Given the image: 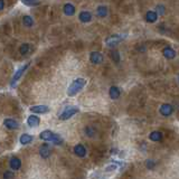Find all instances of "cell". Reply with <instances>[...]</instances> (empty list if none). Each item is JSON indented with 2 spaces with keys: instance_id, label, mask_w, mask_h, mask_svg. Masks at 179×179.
<instances>
[{
  "instance_id": "6da1fadb",
  "label": "cell",
  "mask_w": 179,
  "mask_h": 179,
  "mask_svg": "<svg viewBox=\"0 0 179 179\" xmlns=\"http://www.w3.org/2000/svg\"><path fill=\"white\" fill-rule=\"evenodd\" d=\"M39 138L42 140L46 141V142H53L54 144H57V146H61L63 144V139L59 137L58 134L54 133L50 130H44L40 132L39 134Z\"/></svg>"
},
{
  "instance_id": "7a4b0ae2",
  "label": "cell",
  "mask_w": 179,
  "mask_h": 179,
  "mask_svg": "<svg viewBox=\"0 0 179 179\" xmlns=\"http://www.w3.org/2000/svg\"><path fill=\"white\" fill-rule=\"evenodd\" d=\"M85 85H86V81L84 78H76L72 82L71 85L67 88V95L69 96H75L78 92H81L83 90Z\"/></svg>"
},
{
  "instance_id": "3957f363",
  "label": "cell",
  "mask_w": 179,
  "mask_h": 179,
  "mask_svg": "<svg viewBox=\"0 0 179 179\" xmlns=\"http://www.w3.org/2000/svg\"><path fill=\"white\" fill-rule=\"evenodd\" d=\"M80 111V109H78L77 106H69V107H66L65 110L63 111L62 113L59 114V119L61 120H69V119H71L74 114H76Z\"/></svg>"
},
{
  "instance_id": "277c9868",
  "label": "cell",
  "mask_w": 179,
  "mask_h": 179,
  "mask_svg": "<svg viewBox=\"0 0 179 179\" xmlns=\"http://www.w3.org/2000/svg\"><path fill=\"white\" fill-rule=\"evenodd\" d=\"M28 67H29V64H25V65L21 66V67H20V69H18L16 73H15L13 80H11V82H10V86H11V88H16L17 82L19 81L20 77L23 76V74L27 71V69H28Z\"/></svg>"
},
{
  "instance_id": "5b68a950",
  "label": "cell",
  "mask_w": 179,
  "mask_h": 179,
  "mask_svg": "<svg viewBox=\"0 0 179 179\" xmlns=\"http://www.w3.org/2000/svg\"><path fill=\"white\" fill-rule=\"evenodd\" d=\"M122 39L123 37L120 35H113V36H110V37H107L105 39V44H106L109 47H114V46H117V44H120L122 42Z\"/></svg>"
},
{
  "instance_id": "8992f818",
  "label": "cell",
  "mask_w": 179,
  "mask_h": 179,
  "mask_svg": "<svg viewBox=\"0 0 179 179\" xmlns=\"http://www.w3.org/2000/svg\"><path fill=\"white\" fill-rule=\"evenodd\" d=\"M159 112L161 115H163V117H170V115L173 113V105L168 104V103H165V104H162L160 106Z\"/></svg>"
},
{
  "instance_id": "52a82bcc",
  "label": "cell",
  "mask_w": 179,
  "mask_h": 179,
  "mask_svg": "<svg viewBox=\"0 0 179 179\" xmlns=\"http://www.w3.org/2000/svg\"><path fill=\"white\" fill-rule=\"evenodd\" d=\"M90 62L92 64H101L103 62V55H102L101 53L99 52H92L90 54Z\"/></svg>"
},
{
  "instance_id": "ba28073f",
  "label": "cell",
  "mask_w": 179,
  "mask_h": 179,
  "mask_svg": "<svg viewBox=\"0 0 179 179\" xmlns=\"http://www.w3.org/2000/svg\"><path fill=\"white\" fill-rule=\"evenodd\" d=\"M3 125L7 128V129H9V130H17L18 128H19V123L17 122L16 120H13V119H5L3 120Z\"/></svg>"
},
{
  "instance_id": "9c48e42d",
  "label": "cell",
  "mask_w": 179,
  "mask_h": 179,
  "mask_svg": "<svg viewBox=\"0 0 179 179\" xmlns=\"http://www.w3.org/2000/svg\"><path fill=\"white\" fill-rule=\"evenodd\" d=\"M50 153H52V148L49 144L47 143H44L40 148H39V155L42 158H48L50 156Z\"/></svg>"
},
{
  "instance_id": "30bf717a",
  "label": "cell",
  "mask_w": 179,
  "mask_h": 179,
  "mask_svg": "<svg viewBox=\"0 0 179 179\" xmlns=\"http://www.w3.org/2000/svg\"><path fill=\"white\" fill-rule=\"evenodd\" d=\"M32 112L34 113H37V114H44V113H47L49 112V107L46 106V105H35V106H32L29 109Z\"/></svg>"
},
{
  "instance_id": "8fae6325",
  "label": "cell",
  "mask_w": 179,
  "mask_h": 179,
  "mask_svg": "<svg viewBox=\"0 0 179 179\" xmlns=\"http://www.w3.org/2000/svg\"><path fill=\"white\" fill-rule=\"evenodd\" d=\"M39 123H40V119H39L37 115H29L28 119H27V124H28V127H30V128L38 127Z\"/></svg>"
},
{
  "instance_id": "7c38bea8",
  "label": "cell",
  "mask_w": 179,
  "mask_h": 179,
  "mask_svg": "<svg viewBox=\"0 0 179 179\" xmlns=\"http://www.w3.org/2000/svg\"><path fill=\"white\" fill-rule=\"evenodd\" d=\"M74 153L80 158H83V157L86 156V149L83 144H76L74 147Z\"/></svg>"
},
{
  "instance_id": "4fadbf2b",
  "label": "cell",
  "mask_w": 179,
  "mask_h": 179,
  "mask_svg": "<svg viewBox=\"0 0 179 179\" xmlns=\"http://www.w3.org/2000/svg\"><path fill=\"white\" fill-rule=\"evenodd\" d=\"M9 165H10V168H11L13 170H19L20 167H21V161H20L19 158L13 157L9 161Z\"/></svg>"
},
{
  "instance_id": "5bb4252c",
  "label": "cell",
  "mask_w": 179,
  "mask_h": 179,
  "mask_svg": "<svg viewBox=\"0 0 179 179\" xmlns=\"http://www.w3.org/2000/svg\"><path fill=\"white\" fill-rule=\"evenodd\" d=\"M78 19L82 23H90L92 20V13L90 11H81L78 15Z\"/></svg>"
},
{
  "instance_id": "9a60e30c",
  "label": "cell",
  "mask_w": 179,
  "mask_h": 179,
  "mask_svg": "<svg viewBox=\"0 0 179 179\" xmlns=\"http://www.w3.org/2000/svg\"><path fill=\"white\" fill-rule=\"evenodd\" d=\"M162 54L167 59H173L176 57V52L171 47H165L162 49Z\"/></svg>"
},
{
  "instance_id": "2e32d148",
  "label": "cell",
  "mask_w": 179,
  "mask_h": 179,
  "mask_svg": "<svg viewBox=\"0 0 179 179\" xmlns=\"http://www.w3.org/2000/svg\"><path fill=\"white\" fill-rule=\"evenodd\" d=\"M33 136L32 134H28V133H24L20 136L19 138V142L20 144H23V146H26V144H29L32 141H33Z\"/></svg>"
},
{
  "instance_id": "e0dca14e",
  "label": "cell",
  "mask_w": 179,
  "mask_h": 179,
  "mask_svg": "<svg viewBox=\"0 0 179 179\" xmlns=\"http://www.w3.org/2000/svg\"><path fill=\"white\" fill-rule=\"evenodd\" d=\"M109 95H110V98L112 99V100H117V99H119L121 95L120 88H117V86H112V88H110V91H109Z\"/></svg>"
},
{
  "instance_id": "ac0fdd59",
  "label": "cell",
  "mask_w": 179,
  "mask_h": 179,
  "mask_svg": "<svg viewBox=\"0 0 179 179\" xmlns=\"http://www.w3.org/2000/svg\"><path fill=\"white\" fill-rule=\"evenodd\" d=\"M63 11L66 16H73L75 13V7L72 5V3H65L64 7H63Z\"/></svg>"
},
{
  "instance_id": "d6986e66",
  "label": "cell",
  "mask_w": 179,
  "mask_h": 179,
  "mask_svg": "<svg viewBox=\"0 0 179 179\" xmlns=\"http://www.w3.org/2000/svg\"><path fill=\"white\" fill-rule=\"evenodd\" d=\"M32 50H33V47H32V45H29V44H23V45H20V47H19V53L24 56L28 55Z\"/></svg>"
},
{
  "instance_id": "ffe728a7",
  "label": "cell",
  "mask_w": 179,
  "mask_h": 179,
  "mask_svg": "<svg viewBox=\"0 0 179 179\" xmlns=\"http://www.w3.org/2000/svg\"><path fill=\"white\" fill-rule=\"evenodd\" d=\"M150 140L151 141H155V142H158L162 139V133L160 132V131H152L149 136Z\"/></svg>"
},
{
  "instance_id": "44dd1931",
  "label": "cell",
  "mask_w": 179,
  "mask_h": 179,
  "mask_svg": "<svg viewBox=\"0 0 179 179\" xmlns=\"http://www.w3.org/2000/svg\"><path fill=\"white\" fill-rule=\"evenodd\" d=\"M158 19V13L156 11H148L146 15V20L148 23H155Z\"/></svg>"
},
{
  "instance_id": "7402d4cb",
  "label": "cell",
  "mask_w": 179,
  "mask_h": 179,
  "mask_svg": "<svg viewBox=\"0 0 179 179\" xmlns=\"http://www.w3.org/2000/svg\"><path fill=\"white\" fill-rule=\"evenodd\" d=\"M23 24L25 27L30 28V27L34 26V19L30 16H24L23 17Z\"/></svg>"
},
{
  "instance_id": "603a6c76",
  "label": "cell",
  "mask_w": 179,
  "mask_h": 179,
  "mask_svg": "<svg viewBox=\"0 0 179 179\" xmlns=\"http://www.w3.org/2000/svg\"><path fill=\"white\" fill-rule=\"evenodd\" d=\"M96 13L100 18H104L107 15V8L105 6H99L98 9H96Z\"/></svg>"
},
{
  "instance_id": "cb8c5ba5",
  "label": "cell",
  "mask_w": 179,
  "mask_h": 179,
  "mask_svg": "<svg viewBox=\"0 0 179 179\" xmlns=\"http://www.w3.org/2000/svg\"><path fill=\"white\" fill-rule=\"evenodd\" d=\"M21 2L28 7H36L39 5V0H21Z\"/></svg>"
},
{
  "instance_id": "d4e9b609",
  "label": "cell",
  "mask_w": 179,
  "mask_h": 179,
  "mask_svg": "<svg viewBox=\"0 0 179 179\" xmlns=\"http://www.w3.org/2000/svg\"><path fill=\"white\" fill-rule=\"evenodd\" d=\"M111 58L113 61L114 63H119L120 62V53L117 52V50H113V52H111Z\"/></svg>"
},
{
  "instance_id": "484cf974",
  "label": "cell",
  "mask_w": 179,
  "mask_h": 179,
  "mask_svg": "<svg viewBox=\"0 0 179 179\" xmlns=\"http://www.w3.org/2000/svg\"><path fill=\"white\" fill-rule=\"evenodd\" d=\"M85 133H86L88 137H94L95 130L92 127H86L85 128Z\"/></svg>"
},
{
  "instance_id": "4316f807",
  "label": "cell",
  "mask_w": 179,
  "mask_h": 179,
  "mask_svg": "<svg viewBox=\"0 0 179 179\" xmlns=\"http://www.w3.org/2000/svg\"><path fill=\"white\" fill-rule=\"evenodd\" d=\"M146 166H147V168H148V169H153V168H155V166H156V162H155L153 160H147Z\"/></svg>"
},
{
  "instance_id": "83f0119b",
  "label": "cell",
  "mask_w": 179,
  "mask_h": 179,
  "mask_svg": "<svg viewBox=\"0 0 179 179\" xmlns=\"http://www.w3.org/2000/svg\"><path fill=\"white\" fill-rule=\"evenodd\" d=\"M157 13L158 15H165V7L161 6V5H158L157 6Z\"/></svg>"
},
{
  "instance_id": "f1b7e54d",
  "label": "cell",
  "mask_w": 179,
  "mask_h": 179,
  "mask_svg": "<svg viewBox=\"0 0 179 179\" xmlns=\"http://www.w3.org/2000/svg\"><path fill=\"white\" fill-rule=\"evenodd\" d=\"M117 163L113 162L112 165H110L109 167H106V169H105V170H106V171H114V170L117 169Z\"/></svg>"
},
{
  "instance_id": "f546056e",
  "label": "cell",
  "mask_w": 179,
  "mask_h": 179,
  "mask_svg": "<svg viewBox=\"0 0 179 179\" xmlns=\"http://www.w3.org/2000/svg\"><path fill=\"white\" fill-rule=\"evenodd\" d=\"M2 177L3 178H13V173L11 171H5Z\"/></svg>"
},
{
  "instance_id": "4dcf8cb0",
  "label": "cell",
  "mask_w": 179,
  "mask_h": 179,
  "mask_svg": "<svg viewBox=\"0 0 179 179\" xmlns=\"http://www.w3.org/2000/svg\"><path fill=\"white\" fill-rule=\"evenodd\" d=\"M5 8V0H0V11Z\"/></svg>"
},
{
  "instance_id": "1f68e13d",
  "label": "cell",
  "mask_w": 179,
  "mask_h": 179,
  "mask_svg": "<svg viewBox=\"0 0 179 179\" xmlns=\"http://www.w3.org/2000/svg\"><path fill=\"white\" fill-rule=\"evenodd\" d=\"M178 82H179V75H178Z\"/></svg>"
}]
</instances>
